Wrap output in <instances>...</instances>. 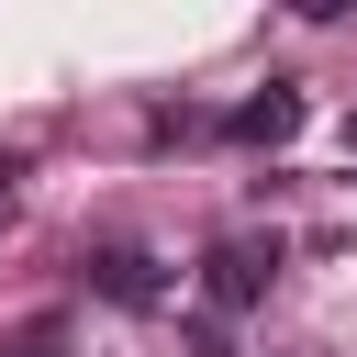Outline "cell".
Returning <instances> with one entry per match:
<instances>
[{"instance_id": "cell-2", "label": "cell", "mask_w": 357, "mask_h": 357, "mask_svg": "<svg viewBox=\"0 0 357 357\" xmlns=\"http://www.w3.org/2000/svg\"><path fill=\"white\" fill-rule=\"evenodd\" d=\"M301 112H312V100L279 78V89H257V100L234 112V134H245V145H290V134H301Z\"/></svg>"}, {"instance_id": "cell-3", "label": "cell", "mask_w": 357, "mask_h": 357, "mask_svg": "<svg viewBox=\"0 0 357 357\" xmlns=\"http://www.w3.org/2000/svg\"><path fill=\"white\" fill-rule=\"evenodd\" d=\"M89 290H112V301H156L167 279H156L145 245H100V257H89Z\"/></svg>"}, {"instance_id": "cell-4", "label": "cell", "mask_w": 357, "mask_h": 357, "mask_svg": "<svg viewBox=\"0 0 357 357\" xmlns=\"http://www.w3.org/2000/svg\"><path fill=\"white\" fill-rule=\"evenodd\" d=\"M56 335H67V324H56V312H45V324H22V335H11V346H0V357H56Z\"/></svg>"}, {"instance_id": "cell-1", "label": "cell", "mask_w": 357, "mask_h": 357, "mask_svg": "<svg viewBox=\"0 0 357 357\" xmlns=\"http://www.w3.org/2000/svg\"><path fill=\"white\" fill-rule=\"evenodd\" d=\"M268 279H279V245H268V234H223V245L201 257V301H212V312L268 301Z\"/></svg>"}]
</instances>
